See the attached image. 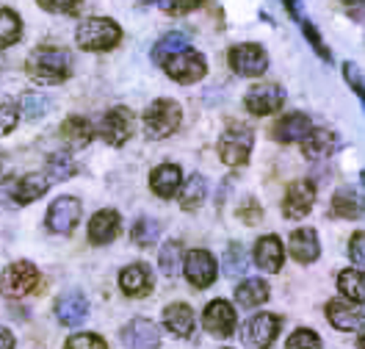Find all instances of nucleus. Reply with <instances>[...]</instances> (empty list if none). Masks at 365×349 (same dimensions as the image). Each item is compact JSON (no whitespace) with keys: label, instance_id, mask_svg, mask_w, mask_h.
<instances>
[{"label":"nucleus","instance_id":"nucleus-1","mask_svg":"<svg viewBox=\"0 0 365 349\" xmlns=\"http://www.w3.org/2000/svg\"><path fill=\"white\" fill-rule=\"evenodd\" d=\"M25 70L36 84H64L69 75V53L64 47H36L28 56Z\"/></svg>","mask_w":365,"mask_h":349},{"label":"nucleus","instance_id":"nucleus-2","mask_svg":"<svg viewBox=\"0 0 365 349\" xmlns=\"http://www.w3.org/2000/svg\"><path fill=\"white\" fill-rule=\"evenodd\" d=\"M75 39L83 50H111V47L119 45L122 31L108 17H89V20H83L78 25Z\"/></svg>","mask_w":365,"mask_h":349},{"label":"nucleus","instance_id":"nucleus-3","mask_svg":"<svg viewBox=\"0 0 365 349\" xmlns=\"http://www.w3.org/2000/svg\"><path fill=\"white\" fill-rule=\"evenodd\" d=\"M180 122H182L180 103L166 100V97L150 103V108L144 111V125H147V133H150L153 139H166V136H172V133L180 128Z\"/></svg>","mask_w":365,"mask_h":349},{"label":"nucleus","instance_id":"nucleus-4","mask_svg":"<svg viewBox=\"0 0 365 349\" xmlns=\"http://www.w3.org/2000/svg\"><path fill=\"white\" fill-rule=\"evenodd\" d=\"M252 144H255L252 128L241 125V122H232L219 139V156L227 166H244L250 161Z\"/></svg>","mask_w":365,"mask_h":349},{"label":"nucleus","instance_id":"nucleus-5","mask_svg":"<svg viewBox=\"0 0 365 349\" xmlns=\"http://www.w3.org/2000/svg\"><path fill=\"white\" fill-rule=\"evenodd\" d=\"M39 285V269L28 261H17L0 275V294L9 300H23Z\"/></svg>","mask_w":365,"mask_h":349},{"label":"nucleus","instance_id":"nucleus-6","mask_svg":"<svg viewBox=\"0 0 365 349\" xmlns=\"http://www.w3.org/2000/svg\"><path fill=\"white\" fill-rule=\"evenodd\" d=\"M163 70H166V75L172 81H178V84H197L200 78H205L207 64L200 50L185 47L178 56H172V59L163 61Z\"/></svg>","mask_w":365,"mask_h":349},{"label":"nucleus","instance_id":"nucleus-7","mask_svg":"<svg viewBox=\"0 0 365 349\" xmlns=\"http://www.w3.org/2000/svg\"><path fill=\"white\" fill-rule=\"evenodd\" d=\"M230 67L244 78H257L269 70V56L260 45L244 42V45H235L230 50Z\"/></svg>","mask_w":365,"mask_h":349},{"label":"nucleus","instance_id":"nucleus-8","mask_svg":"<svg viewBox=\"0 0 365 349\" xmlns=\"http://www.w3.org/2000/svg\"><path fill=\"white\" fill-rule=\"evenodd\" d=\"M277 335H279V316L274 313H257L244 325V341L252 349H269Z\"/></svg>","mask_w":365,"mask_h":349},{"label":"nucleus","instance_id":"nucleus-9","mask_svg":"<svg viewBox=\"0 0 365 349\" xmlns=\"http://www.w3.org/2000/svg\"><path fill=\"white\" fill-rule=\"evenodd\" d=\"M78 219H81V200H75V197H58L47 211V228L50 233H58V236L75 231Z\"/></svg>","mask_w":365,"mask_h":349},{"label":"nucleus","instance_id":"nucleus-10","mask_svg":"<svg viewBox=\"0 0 365 349\" xmlns=\"http://www.w3.org/2000/svg\"><path fill=\"white\" fill-rule=\"evenodd\" d=\"M313 206H316V186L310 181H297L285 191L282 213L288 219H302V216H307L313 211Z\"/></svg>","mask_w":365,"mask_h":349},{"label":"nucleus","instance_id":"nucleus-11","mask_svg":"<svg viewBox=\"0 0 365 349\" xmlns=\"http://www.w3.org/2000/svg\"><path fill=\"white\" fill-rule=\"evenodd\" d=\"M202 325L216 338H230L235 333V308L225 300H213L202 313Z\"/></svg>","mask_w":365,"mask_h":349},{"label":"nucleus","instance_id":"nucleus-12","mask_svg":"<svg viewBox=\"0 0 365 349\" xmlns=\"http://www.w3.org/2000/svg\"><path fill=\"white\" fill-rule=\"evenodd\" d=\"M130 131H133V114L128 108H111L108 114L103 116L100 128H97V133L108 144H114V147L125 144L128 136H130Z\"/></svg>","mask_w":365,"mask_h":349},{"label":"nucleus","instance_id":"nucleus-13","mask_svg":"<svg viewBox=\"0 0 365 349\" xmlns=\"http://www.w3.org/2000/svg\"><path fill=\"white\" fill-rule=\"evenodd\" d=\"M185 278L197 288H207L216 280V258L207 250H191L185 256Z\"/></svg>","mask_w":365,"mask_h":349},{"label":"nucleus","instance_id":"nucleus-14","mask_svg":"<svg viewBox=\"0 0 365 349\" xmlns=\"http://www.w3.org/2000/svg\"><path fill=\"white\" fill-rule=\"evenodd\" d=\"M282 100H285L282 86H277V84H260V86H255V89L247 92V100H244V103H247V108H250L252 114L266 116V114L279 111Z\"/></svg>","mask_w":365,"mask_h":349},{"label":"nucleus","instance_id":"nucleus-15","mask_svg":"<svg viewBox=\"0 0 365 349\" xmlns=\"http://www.w3.org/2000/svg\"><path fill=\"white\" fill-rule=\"evenodd\" d=\"M122 344L128 349H158L160 330L150 319H133L122 330Z\"/></svg>","mask_w":365,"mask_h":349},{"label":"nucleus","instance_id":"nucleus-16","mask_svg":"<svg viewBox=\"0 0 365 349\" xmlns=\"http://www.w3.org/2000/svg\"><path fill=\"white\" fill-rule=\"evenodd\" d=\"M327 319L332 322V327H338L343 333H354L365 325L363 310L354 303H346V300H332L327 305Z\"/></svg>","mask_w":365,"mask_h":349},{"label":"nucleus","instance_id":"nucleus-17","mask_svg":"<svg viewBox=\"0 0 365 349\" xmlns=\"http://www.w3.org/2000/svg\"><path fill=\"white\" fill-rule=\"evenodd\" d=\"M86 316H89V303H86V297L81 291H67L64 297H58V303H56V319L61 325L75 327L81 325Z\"/></svg>","mask_w":365,"mask_h":349},{"label":"nucleus","instance_id":"nucleus-18","mask_svg":"<svg viewBox=\"0 0 365 349\" xmlns=\"http://www.w3.org/2000/svg\"><path fill=\"white\" fill-rule=\"evenodd\" d=\"M282 261H285V253H282V241L277 236H263L257 238L255 244V263L263 269V272H279L282 269Z\"/></svg>","mask_w":365,"mask_h":349},{"label":"nucleus","instance_id":"nucleus-19","mask_svg":"<svg viewBox=\"0 0 365 349\" xmlns=\"http://www.w3.org/2000/svg\"><path fill=\"white\" fill-rule=\"evenodd\" d=\"M119 228H122V219L116 211H97L89 222V241L91 244H108L119 236Z\"/></svg>","mask_w":365,"mask_h":349},{"label":"nucleus","instance_id":"nucleus-20","mask_svg":"<svg viewBox=\"0 0 365 349\" xmlns=\"http://www.w3.org/2000/svg\"><path fill=\"white\" fill-rule=\"evenodd\" d=\"M119 288L128 294V297H147L150 288H153V275L144 263H130L122 269L119 275Z\"/></svg>","mask_w":365,"mask_h":349},{"label":"nucleus","instance_id":"nucleus-21","mask_svg":"<svg viewBox=\"0 0 365 349\" xmlns=\"http://www.w3.org/2000/svg\"><path fill=\"white\" fill-rule=\"evenodd\" d=\"M150 186L153 191L163 197V200H169V197H175L182 186V172L180 166H175V163H160L153 169V175H150Z\"/></svg>","mask_w":365,"mask_h":349},{"label":"nucleus","instance_id":"nucleus-22","mask_svg":"<svg viewBox=\"0 0 365 349\" xmlns=\"http://www.w3.org/2000/svg\"><path fill=\"white\" fill-rule=\"evenodd\" d=\"M310 131H313V125H310L307 114H288L274 125V139L282 141V144L304 141L310 136Z\"/></svg>","mask_w":365,"mask_h":349},{"label":"nucleus","instance_id":"nucleus-23","mask_svg":"<svg viewBox=\"0 0 365 349\" xmlns=\"http://www.w3.org/2000/svg\"><path fill=\"white\" fill-rule=\"evenodd\" d=\"M291 256L297 258L299 263H313L319 261L321 256V244H319V236L313 228H299V231L291 233Z\"/></svg>","mask_w":365,"mask_h":349},{"label":"nucleus","instance_id":"nucleus-24","mask_svg":"<svg viewBox=\"0 0 365 349\" xmlns=\"http://www.w3.org/2000/svg\"><path fill=\"white\" fill-rule=\"evenodd\" d=\"M332 211L343 219H360L365 216V194L360 188L343 186L332 197Z\"/></svg>","mask_w":365,"mask_h":349},{"label":"nucleus","instance_id":"nucleus-25","mask_svg":"<svg viewBox=\"0 0 365 349\" xmlns=\"http://www.w3.org/2000/svg\"><path fill=\"white\" fill-rule=\"evenodd\" d=\"M335 147H338V136L332 131H327V128H313L310 136L302 141V150H304V156L310 161H321V158L332 156Z\"/></svg>","mask_w":365,"mask_h":349},{"label":"nucleus","instance_id":"nucleus-26","mask_svg":"<svg viewBox=\"0 0 365 349\" xmlns=\"http://www.w3.org/2000/svg\"><path fill=\"white\" fill-rule=\"evenodd\" d=\"M163 327L172 335H180V338L191 335L194 333V310L182 303L166 305V310H163Z\"/></svg>","mask_w":365,"mask_h":349},{"label":"nucleus","instance_id":"nucleus-27","mask_svg":"<svg viewBox=\"0 0 365 349\" xmlns=\"http://www.w3.org/2000/svg\"><path fill=\"white\" fill-rule=\"evenodd\" d=\"M61 136L67 141V147L83 150L91 141V136H94V125H91L89 119H83V116H69L67 122H64V128H61Z\"/></svg>","mask_w":365,"mask_h":349},{"label":"nucleus","instance_id":"nucleus-28","mask_svg":"<svg viewBox=\"0 0 365 349\" xmlns=\"http://www.w3.org/2000/svg\"><path fill=\"white\" fill-rule=\"evenodd\" d=\"M235 300H238L241 308H257V305H263L269 300V283L257 278L244 280V283L235 288Z\"/></svg>","mask_w":365,"mask_h":349},{"label":"nucleus","instance_id":"nucleus-29","mask_svg":"<svg viewBox=\"0 0 365 349\" xmlns=\"http://www.w3.org/2000/svg\"><path fill=\"white\" fill-rule=\"evenodd\" d=\"M338 288L349 303H365V272L363 269H343L338 275Z\"/></svg>","mask_w":365,"mask_h":349},{"label":"nucleus","instance_id":"nucleus-30","mask_svg":"<svg viewBox=\"0 0 365 349\" xmlns=\"http://www.w3.org/2000/svg\"><path fill=\"white\" fill-rule=\"evenodd\" d=\"M191 42V34H185V31H169L166 36H160L155 47H153V56H155V61H166V59H172V56H178L180 50H185Z\"/></svg>","mask_w":365,"mask_h":349},{"label":"nucleus","instance_id":"nucleus-31","mask_svg":"<svg viewBox=\"0 0 365 349\" xmlns=\"http://www.w3.org/2000/svg\"><path fill=\"white\" fill-rule=\"evenodd\" d=\"M45 191H47V175H39V172L25 175V178H20V181H17V194H14V203H17V206H28V203L39 200Z\"/></svg>","mask_w":365,"mask_h":349},{"label":"nucleus","instance_id":"nucleus-32","mask_svg":"<svg viewBox=\"0 0 365 349\" xmlns=\"http://www.w3.org/2000/svg\"><path fill=\"white\" fill-rule=\"evenodd\" d=\"M23 36V23L11 9H0V50L20 42Z\"/></svg>","mask_w":365,"mask_h":349},{"label":"nucleus","instance_id":"nucleus-33","mask_svg":"<svg viewBox=\"0 0 365 349\" xmlns=\"http://www.w3.org/2000/svg\"><path fill=\"white\" fill-rule=\"evenodd\" d=\"M182 269V247L180 241H166L160 247V272L166 278H178Z\"/></svg>","mask_w":365,"mask_h":349},{"label":"nucleus","instance_id":"nucleus-34","mask_svg":"<svg viewBox=\"0 0 365 349\" xmlns=\"http://www.w3.org/2000/svg\"><path fill=\"white\" fill-rule=\"evenodd\" d=\"M207 194V183L202 175H191L188 181H185V186H182V194H180V206L185 211H194L202 200H205Z\"/></svg>","mask_w":365,"mask_h":349},{"label":"nucleus","instance_id":"nucleus-35","mask_svg":"<svg viewBox=\"0 0 365 349\" xmlns=\"http://www.w3.org/2000/svg\"><path fill=\"white\" fill-rule=\"evenodd\" d=\"M20 111H23V116L28 122H39L50 111V100L36 92H28L20 97Z\"/></svg>","mask_w":365,"mask_h":349},{"label":"nucleus","instance_id":"nucleus-36","mask_svg":"<svg viewBox=\"0 0 365 349\" xmlns=\"http://www.w3.org/2000/svg\"><path fill=\"white\" fill-rule=\"evenodd\" d=\"M75 172H78V169H75V161L69 158L67 153L50 156V161H47V181H69Z\"/></svg>","mask_w":365,"mask_h":349},{"label":"nucleus","instance_id":"nucleus-37","mask_svg":"<svg viewBox=\"0 0 365 349\" xmlns=\"http://www.w3.org/2000/svg\"><path fill=\"white\" fill-rule=\"evenodd\" d=\"M160 236V225L155 219H150V216H141L136 225H133V241L141 244V247H150V244H155Z\"/></svg>","mask_w":365,"mask_h":349},{"label":"nucleus","instance_id":"nucleus-38","mask_svg":"<svg viewBox=\"0 0 365 349\" xmlns=\"http://www.w3.org/2000/svg\"><path fill=\"white\" fill-rule=\"evenodd\" d=\"M247 256H244V247L241 244H230L227 256H225V269H227L230 278H238L247 272Z\"/></svg>","mask_w":365,"mask_h":349},{"label":"nucleus","instance_id":"nucleus-39","mask_svg":"<svg viewBox=\"0 0 365 349\" xmlns=\"http://www.w3.org/2000/svg\"><path fill=\"white\" fill-rule=\"evenodd\" d=\"M285 349H321V338L313 333V330L302 327V330H297V333H291V338H288Z\"/></svg>","mask_w":365,"mask_h":349},{"label":"nucleus","instance_id":"nucleus-40","mask_svg":"<svg viewBox=\"0 0 365 349\" xmlns=\"http://www.w3.org/2000/svg\"><path fill=\"white\" fill-rule=\"evenodd\" d=\"M64 349H108V347H106V341H103L100 335H94V333H78V335L69 338Z\"/></svg>","mask_w":365,"mask_h":349},{"label":"nucleus","instance_id":"nucleus-41","mask_svg":"<svg viewBox=\"0 0 365 349\" xmlns=\"http://www.w3.org/2000/svg\"><path fill=\"white\" fill-rule=\"evenodd\" d=\"M17 125V106L14 103H0V136L11 133Z\"/></svg>","mask_w":365,"mask_h":349},{"label":"nucleus","instance_id":"nucleus-42","mask_svg":"<svg viewBox=\"0 0 365 349\" xmlns=\"http://www.w3.org/2000/svg\"><path fill=\"white\" fill-rule=\"evenodd\" d=\"M349 256H351V261H354L360 269H365V233H354V236H351V241H349Z\"/></svg>","mask_w":365,"mask_h":349},{"label":"nucleus","instance_id":"nucleus-43","mask_svg":"<svg viewBox=\"0 0 365 349\" xmlns=\"http://www.w3.org/2000/svg\"><path fill=\"white\" fill-rule=\"evenodd\" d=\"M39 6L47 9V11H58V14H72L78 11L81 0H39Z\"/></svg>","mask_w":365,"mask_h":349},{"label":"nucleus","instance_id":"nucleus-44","mask_svg":"<svg viewBox=\"0 0 365 349\" xmlns=\"http://www.w3.org/2000/svg\"><path fill=\"white\" fill-rule=\"evenodd\" d=\"M343 72H346L349 86L360 94V100H363V106H365V84H363V75H360V70H357L354 64H343Z\"/></svg>","mask_w":365,"mask_h":349},{"label":"nucleus","instance_id":"nucleus-45","mask_svg":"<svg viewBox=\"0 0 365 349\" xmlns=\"http://www.w3.org/2000/svg\"><path fill=\"white\" fill-rule=\"evenodd\" d=\"M202 0H163V9L169 11V14H182V11H191V9H197Z\"/></svg>","mask_w":365,"mask_h":349},{"label":"nucleus","instance_id":"nucleus-46","mask_svg":"<svg viewBox=\"0 0 365 349\" xmlns=\"http://www.w3.org/2000/svg\"><path fill=\"white\" fill-rule=\"evenodd\" d=\"M14 194H17V178H6V181H0V206L14 203Z\"/></svg>","mask_w":365,"mask_h":349},{"label":"nucleus","instance_id":"nucleus-47","mask_svg":"<svg viewBox=\"0 0 365 349\" xmlns=\"http://www.w3.org/2000/svg\"><path fill=\"white\" fill-rule=\"evenodd\" d=\"M302 28H304V34H307V39H310L313 45L319 47V56H321V59H327V61H329V50H327V47L321 45V39H319V34H316V28H313V25H310V23H302Z\"/></svg>","mask_w":365,"mask_h":349},{"label":"nucleus","instance_id":"nucleus-48","mask_svg":"<svg viewBox=\"0 0 365 349\" xmlns=\"http://www.w3.org/2000/svg\"><path fill=\"white\" fill-rule=\"evenodd\" d=\"M241 219H244V222H250V225H255V222L260 219V208H257V203H255V200H250V203H244V206H241Z\"/></svg>","mask_w":365,"mask_h":349},{"label":"nucleus","instance_id":"nucleus-49","mask_svg":"<svg viewBox=\"0 0 365 349\" xmlns=\"http://www.w3.org/2000/svg\"><path fill=\"white\" fill-rule=\"evenodd\" d=\"M0 349H14V335L6 327H0Z\"/></svg>","mask_w":365,"mask_h":349},{"label":"nucleus","instance_id":"nucleus-50","mask_svg":"<svg viewBox=\"0 0 365 349\" xmlns=\"http://www.w3.org/2000/svg\"><path fill=\"white\" fill-rule=\"evenodd\" d=\"M285 6H288L291 14H299V0H285Z\"/></svg>","mask_w":365,"mask_h":349},{"label":"nucleus","instance_id":"nucleus-51","mask_svg":"<svg viewBox=\"0 0 365 349\" xmlns=\"http://www.w3.org/2000/svg\"><path fill=\"white\" fill-rule=\"evenodd\" d=\"M357 349H365V333L360 335V341H357Z\"/></svg>","mask_w":365,"mask_h":349}]
</instances>
